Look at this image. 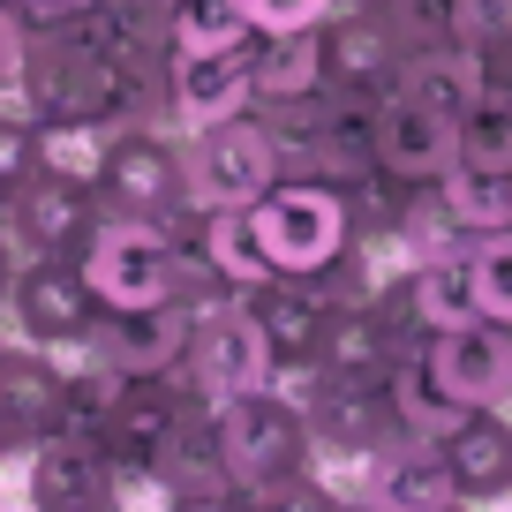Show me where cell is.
<instances>
[{
  "label": "cell",
  "mask_w": 512,
  "mask_h": 512,
  "mask_svg": "<svg viewBox=\"0 0 512 512\" xmlns=\"http://www.w3.org/2000/svg\"><path fill=\"white\" fill-rule=\"evenodd\" d=\"M16 8H23V16H76V8H91V0H16Z\"/></svg>",
  "instance_id": "42"
},
{
  "label": "cell",
  "mask_w": 512,
  "mask_h": 512,
  "mask_svg": "<svg viewBox=\"0 0 512 512\" xmlns=\"http://www.w3.org/2000/svg\"><path fill=\"white\" fill-rule=\"evenodd\" d=\"M445 512H482V505H467V497H460V505H445Z\"/></svg>",
  "instance_id": "47"
},
{
  "label": "cell",
  "mask_w": 512,
  "mask_h": 512,
  "mask_svg": "<svg viewBox=\"0 0 512 512\" xmlns=\"http://www.w3.org/2000/svg\"><path fill=\"white\" fill-rule=\"evenodd\" d=\"M445 16H452V38L467 53L512 46V0H445Z\"/></svg>",
  "instance_id": "34"
},
{
  "label": "cell",
  "mask_w": 512,
  "mask_h": 512,
  "mask_svg": "<svg viewBox=\"0 0 512 512\" xmlns=\"http://www.w3.org/2000/svg\"><path fill=\"white\" fill-rule=\"evenodd\" d=\"M98 204L121 219H144L159 234L196 241L204 204L189 196V159H181V128H113L106 166H98Z\"/></svg>",
  "instance_id": "1"
},
{
  "label": "cell",
  "mask_w": 512,
  "mask_h": 512,
  "mask_svg": "<svg viewBox=\"0 0 512 512\" xmlns=\"http://www.w3.org/2000/svg\"><path fill=\"white\" fill-rule=\"evenodd\" d=\"M76 264H83V279H91L98 309L174 302V234H159V226H144V219L106 211V219L91 226V241H83Z\"/></svg>",
  "instance_id": "3"
},
{
  "label": "cell",
  "mask_w": 512,
  "mask_h": 512,
  "mask_svg": "<svg viewBox=\"0 0 512 512\" xmlns=\"http://www.w3.org/2000/svg\"><path fill=\"white\" fill-rule=\"evenodd\" d=\"M249 219L279 272H317V264H332L347 249V196L324 189V181H302V174H279L249 204Z\"/></svg>",
  "instance_id": "5"
},
{
  "label": "cell",
  "mask_w": 512,
  "mask_h": 512,
  "mask_svg": "<svg viewBox=\"0 0 512 512\" xmlns=\"http://www.w3.org/2000/svg\"><path fill=\"white\" fill-rule=\"evenodd\" d=\"M460 166L512 174V91H497V83H490V91L460 113Z\"/></svg>",
  "instance_id": "31"
},
{
  "label": "cell",
  "mask_w": 512,
  "mask_h": 512,
  "mask_svg": "<svg viewBox=\"0 0 512 512\" xmlns=\"http://www.w3.org/2000/svg\"><path fill=\"white\" fill-rule=\"evenodd\" d=\"M467 505H512V407H460L430 437Z\"/></svg>",
  "instance_id": "15"
},
{
  "label": "cell",
  "mask_w": 512,
  "mask_h": 512,
  "mask_svg": "<svg viewBox=\"0 0 512 512\" xmlns=\"http://www.w3.org/2000/svg\"><path fill=\"white\" fill-rule=\"evenodd\" d=\"M0 219L23 241V264H31V256H83V241L106 219V204H98V181L46 174V166H38V174L0 204Z\"/></svg>",
  "instance_id": "10"
},
{
  "label": "cell",
  "mask_w": 512,
  "mask_h": 512,
  "mask_svg": "<svg viewBox=\"0 0 512 512\" xmlns=\"http://www.w3.org/2000/svg\"><path fill=\"white\" fill-rule=\"evenodd\" d=\"M249 53H256V38H249V46H226V53H174V76H166V83H174L181 136L204 128V121H226V113H249L256 106Z\"/></svg>",
  "instance_id": "18"
},
{
  "label": "cell",
  "mask_w": 512,
  "mask_h": 512,
  "mask_svg": "<svg viewBox=\"0 0 512 512\" xmlns=\"http://www.w3.org/2000/svg\"><path fill=\"white\" fill-rule=\"evenodd\" d=\"M354 505H369V512H445V505H460V482H452L445 452L430 437H400L392 452H377L362 467Z\"/></svg>",
  "instance_id": "17"
},
{
  "label": "cell",
  "mask_w": 512,
  "mask_h": 512,
  "mask_svg": "<svg viewBox=\"0 0 512 512\" xmlns=\"http://www.w3.org/2000/svg\"><path fill=\"white\" fill-rule=\"evenodd\" d=\"M400 354H415V347H400V339H392V324H384L369 302H362V309H332V317H324L317 362L332 369V377H384Z\"/></svg>",
  "instance_id": "23"
},
{
  "label": "cell",
  "mask_w": 512,
  "mask_h": 512,
  "mask_svg": "<svg viewBox=\"0 0 512 512\" xmlns=\"http://www.w3.org/2000/svg\"><path fill=\"white\" fill-rule=\"evenodd\" d=\"M482 68H490V83H497V91H512V46H497V53H482Z\"/></svg>",
  "instance_id": "43"
},
{
  "label": "cell",
  "mask_w": 512,
  "mask_h": 512,
  "mask_svg": "<svg viewBox=\"0 0 512 512\" xmlns=\"http://www.w3.org/2000/svg\"><path fill=\"white\" fill-rule=\"evenodd\" d=\"M400 415H392V400H384V377H332L309 400V445H317V467H347L339 475V490L354 497V482H362V467L377 460V452L400 445Z\"/></svg>",
  "instance_id": "6"
},
{
  "label": "cell",
  "mask_w": 512,
  "mask_h": 512,
  "mask_svg": "<svg viewBox=\"0 0 512 512\" xmlns=\"http://www.w3.org/2000/svg\"><path fill=\"white\" fill-rule=\"evenodd\" d=\"M415 324H422V332H460V324H482L475 256H467V264H415Z\"/></svg>",
  "instance_id": "29"
},
{
  "label": "cell",
  "mask_w": 512,
  "mask_h": 512,
  "mask_svg": "<svg viewBox=\"0 0 512 512\" xmlns=\"http://www.w3.org/2000/svg\"><path fill=\"white\" fill-rule=\"evenodd\" d=\"M159 512H249V490H181V497H159Z\"/></svg>",
  "instance_id": "40"
},
{
  "label": "cell",
  "mask_w": 512,
  "mask_h": 512,
  "mask_svg": "<svg viewBox=\"0 0 512 512\" xmlns=\"http://www.w3.org/2000/svg\"><path fill=\"white\" fill-rule=\"evenodd\" d=\"M181 249H196V256H204V264H211V272H219L234 294H249V287H264V279H279V264L264 256V241H256L249 204H219V211H204V219H196V241H181Z\"/></svg>",
  "instance_id": "21"
},
{
  "label": "cell",
  "mask_w": 512,
  "mask_h": 512,
  "mask_svg": "<svg viewBox=\"0 0 512 512\" xmlns=\"http://www.w3.org/2000/svg\"><path fill=\"white\" fill-rule=\"evenodd\" d=\"M181 159H189V196L204 211L219 204H256V196L279 181V144L256 113H226L181 136Z\"/></svg>",
  "instance_id": "4"
},
{
  "label": "cell",
  "mask_w": 512,
  "mask_h": 512,
  "mask_svg": "<svg viewBox=\"0 0 512 512\" xmlns=\"http://www.w3.org/2000/svg\"><path fill=\"white\" fill-rule=\"evenodd\" d=\"M256 23V38H279V31H309V23L332 16V0H241Z\"/></svg>",
  "instance_id": "39"
},
{
  "label": "cell",
  "mask_w": 512,
  "mask_h": 512,
  "mask_svg": "<svg viewBox=\"0 0 512 512\" xmlns=\"http://www.w3.org/2000/svg\"><path fill=\"white\" fill-rule=\"evenodd\" d=\"M400 91H415L422 106H437L452 128H460V113L490 91V68H482V53H467L460 38H445V46H430V53H407Z\"/></svg>",
  "instance_id": "22"
},
{
  "label": "cell",
  "mask_w": 512,
  "mask_h": 512,
  "mask_svg": "<svg viewBox=\"0 0 512 512\" xmlns=\"http://www.w3.org/2000/svg\"><path fill=\"white\" fill-rule=\"evenodd\" d=\"M226 482H234V467H226V445H219V400L196 392L189 415L174 422V437H166V452H159V497L226 490ZM234 490H241V482H234Z\"/></svg>",
  "instance_id": "19"
},
{
  "label": "cell",
  "mask_w": 512,
  "mask_h": 512,
  "mask_svg": "<svg viewBox=\"0 0 512 512\" xmlns=\"http://www.w3.org/2000/svg\"><path fill=\"white\" fill-rule=\"evenodd\" d=\"M219 445H226V467H234V482L249 497H264V490H279V482H294V475L317 467L309 415L287 407L279 392H264V384L219 400Z\"/></svg>",
  "instance_id": "2"
},
{
  "label": "cell",
  "mask_w": 512,
  "mask_h": 512,
  "mask_svg": "<svg viewBox=\"0 0 512 512\" xmlns=\"http://www.w3.org/2000/svg\"><path fill=\"white\" fill-rule=\"evenodd\" d=\"M430 377L445 384L460 407H512V324H460V332H430Z\"/></svg>",
  "instance_id": "14"
},
{
  "label": "cell",
  "mask_w": 512,
  "mask_h": 512,
  "mask_svg": "<svg viewBox=\"0 0 512 512\" xmlns=\"http://www.w3.org/2000/svg\"><path fill=\"white\" fill-rule=\"evenodd\" d=\"M437 196H445V211H452L475 241H505V234H512V174L452 166V174L437 181Z\"/></svg>",
  "instance_id": "28"
},
{
  "label": "cell",
  "mask_w": 512,
  "mask_h": 512,
  "mask_svg": "<svg viewBox=\"0 0 512 512\" xmlns=\"http://www.w3.org/2000/svg\"><path fill=\"white\" fill-rule=\"evenodd\" d=\"M46 512H128V497H83V505H46Z\"/></svg>",
  "instance_id": "44"
},
{
  "label": "cell",
  "mask_w": 512,
  "mask_h": 512,
  "mask_svg": "<svg viewBox=\"0 0 512 512\" xmlns=\"http://www.w3.org/2000/svg\"><path fill=\"white\" fill-rule=\"evenodd\" d=\"M384 400H392V415H400V430L407 437H437L452 415H460V400H452L445 384L430 377V354H400V362L384 369Z\"/></svg>",
  "instance_id": "27"
},
{
  "label": "cell",
  "mask_w": 512,
  "mask_h": 512,
  "mask_svg": "<svg viewBox=\"0 0 512 512\" xmlns=\"http://www.w3.org/2000/svg\"><path fill=\"white\" fill-rule=\"evenodd\" d=\"M249 512H354V497L339 490L324 467H309V475H294V482H279V490L249 497Z\"/></svg>",
  "instance_id": "33"
},
{
  "label": "cell",
  "mask_w": 512,
  "mask_h": 512,
  "mask_svg": "<svg viewBox=\"0 0 512 512\" xmlns=\"http://www.w3.org/2000/svg\"><path fill=\"white\" fill-rule=\"evenodd\" d=\"M16 452H23V445H16V437H8V422H0V460H16Z\"/></svg>",
  "instance_id": "45"
},
{
  "label": "cell",
  "mask_w": 512,
  "mask_h": 512,
  "mask_svg": "<svg viewBox=\"0 0 512 512\" xmlns=\"http://www.w3.org/2000/svg\"><path fill=\"white\" fill-rule=\"evenodd\" d=\"M23 46H31V16L0 0V106H23Z\"/></svg>",
  "instance_id": "38"
},
{
  "label": "cell",
  "mask_w": 512,
  "mask_h": 512,
  "mask_svg": "<svg viewBox=\"0 0 512 512\" xmlns=\"http://www.w3.org/2000/svg\"><path fill=\"white\" fill-rule=\"evenodd\" d=\"M61 407H68V354L8 339L0 347V422H8V437L31 452L46 430H61Z\"/></svg>",
  "instance_id": "16"
},
{
  "label": "cell",
  "mask_w": 512,
  "mask_h": 512,
  "mask_svg": "<svg viewBox=\"0 0 512 512\" xmlns=\"http://www.w3.org/2000/svg\"><path fill=\"white\" fill-rule=\"evenodd\" d=\"M0 347H8V332H0Z\"/></svg>",
  "instance_id": "48"
},
{
  "label": "cell",
  "mask_w": 512,
  "mask_h": 512,
  "mask_svg": "<svg viewBox=\"0 0 512 512\" xmlns=\"http://www.w3.org/2000/svg\"><path fill=\"white\" fill-rule=\"evenodd\" d=\"M482 241L467 234L460 219L445 211V196H437V181H422L415 196H407V226H400V264H467Z\"/></svg>",
  "instance_id": "26"
},
{
  "label": "cell",
  "mask_w": 512,
  "mask_h": 512,
  "mask_svg": "<svg viewBox=\"0 0 512 512\" xmlns=\"http://www.w3.org/2000/svg\"><path fill=\"white\" fill-rule=\"evenodd\" d=\"M241 302H249V317H256V332H264V347H272V354H317L324 317H332V302H324L302 272L264 279V287H249Z\"/></svg>",
  "instance_id": "20"
},
{
  "label": "cell",
  "mask_w": 512,
  "mask_h": 512,
  "mask_svg": "<svg viewBox=\"0 0 512 512\" xmlns=\"http://www.w3.org/2000/svg\"><path fill=\"white\" fill-rule=\"evenodd\" d=\"M16 272H23V241L0 226V309H8V287H16Z\"/></svg>",
  "instance_id": "41"
},
{
  "label": "cell",
  "mask_w": 512,
  "mask_h": 512,
  "mask_svg": "<svg viewBox=\"0 0 512 512\" xmlns=\"http://www.w3.org/2000/svg\"><path fill=\"white\" fill-rule=\"evenodd\" d=\"M347 196V241H362V249H377V256H392L400 264V226H407V196H415V181H392L384 166H369L354 189H339Z\"/></svg>",
  "instance_id": "24"
},
{
  "label": "cell",
  "mask_w": 512,
  "mask_h": 512,
  "mask_svg": "<svg viewBox=\"0 0 512 512\" xmlns=\"http://www.w3.org/2000/svg\"><path fill=\"white\" fill-rule=\"evenodd\" d=\"M264 362H272V347H264V332H256V317H249L241 294H226V302H211V309H196V317H189L181 377H189L204 400L256 392V384H264Z\"/></svg>",
  "instance_id": "9"
},
{
  "label": "cell",
  "mask_w": 512,
  "mask_h": 512,
  "mask_svg": "<svg viewBox=\"0 0 512 512\" xmlns=\"http://www.w3.org/2000/svg\"><path fill=\"white\" fill-rule=\"evenodd\" d=\"M0 512H8V505H0Z\"/></svg>",
  "instance_id": "50"
},
{
  "label": "cell",
  "mask_w": 512,
  "mask_h": 512,
  "mask_svg": "<svg viewBox=\"0 0 512 512\" xmlns=\"http://www.w3.org/2000/svg\"><path fill=\"white\" fill-rule=\"evenodd\" d=\"M249 76H256V106L264 98H294V91H317L324 83V31H279V38H256L249 53Z\"/></svg>",
  "instance_id": "25"
},
{
  "label": "cell",
  "mask_w": 512,
  "mask_h": 512,
  "mask_svg": "<svg viewBox=\"0 0 512 512\" xmlns=\"http://www.w3.org/2000/svg\"><path fill=\"white\" fill-rule=\"evenodd\" d=\"M8 324H16V339H31V347L76 354L83 339L98 332V294H91L76 256H31L16 272V287H8Z\"/></svg>",
  "instance_id": "8"
},
{
  "label": "cell",
  "mask_w": 512,
  "mask_h": 512,
  "mask_svg": "<svg viewBox=\"0 0 512 512\" xmlns=\"http://www.w3.org/2000/svg\"><path fill=\"white\" fill-rule=\"evenodd\" d=\"M475 302L490 324H512V234L475 249Z\"/></svg>",
  "instance_id": "36"
},
{
  "label": "cell",
  "mask_w": 512,
  "mask_h": 512,
  "mask_svg": "<svg viewBox=\"0 0 512 512\" xmlns=\"http://www.w3.org/2000/svg\"><path fill=\"white\" fill-rule=\"evenodd\" d=\"M189 400H196V384L181 377H128V392L113 400V415H106V430H98V445H106V460H113V475H121V490L136 497H159V452H166V437H174V422L189 415Z\"/></svg>",
  "instance_id": "7"
},
{
  "label": "cell",
  "mask_w": 512,
  "mask_h": 512,
  "mask_svg": "<svg viewBox=\"0 0 512 512\" xmlns=\"http://www.w3.org/2000/svg\"><path fill=\"white\" fill-rule=\"evenodd\" d=\"M324 384H332V369H324L317 354H272V362H264V392H279V400L302 407V415H309V400H317Z\"/></svg>",
  "instance_id": "37"
},
{
  "label": "cell",
  "mask_w": 512,
  "mask_h": 512,
  "mask_svg": "<svg viewBox=\"0 0 512 512\" xmlns=\"http://www.w3.org/2000/svg\"><path fill=\"white\" fill-rule=\"evenodd\" d=\"M166 38H174V53H226V46H249L256 23L241 0H174Z\"/></svg>",
  "instance_id": "30"
},
{
  "label": "cell",
  "mask_w": 512,
  "mask_h": 512,
  "mask_svg": "<svg viewBox=\"0 0 512 512\" xmlns=\"http://www.w3.org/2000/svg\"><path fill=\"white\" fill-rule=\"evenodd\" d=\"M317 31H324V83H332L339 98L400 91L407 53H400V38H392V23H384L377 8H332Z\"/></svg>",
  "instance_id": "11"
},
{
  "label": "cell",
  "mask_w": 512,
  "mask_h": 512,
  "mask_svg": "<svg viewBox=\"0 0 512 512\" xmlns=\"http://www.w3.org/2000/svg\"><path fill=\"white\" fill-rule=\"evenodd\" d=\"M377 166L392 181H445L460 166V128L437 106H422L415 91H384L377 98Z\"/></svg>",
  "instance_id": "13"
},
{
  "label": "cell",
  "mask_w": 512,
  "mask_h": 512,
  "mask_svg": "<svg viewBox=\"0 0 512 512\" xmlns=\"http://www.w3.org/2000/svg\"><path fill=\"white\" fill-rule=\"evenodd\" d=\"M38 174V121L23 106H0V204Z\"/></svg>",
  "instance_id": "35"
},
{
  "label": "cell",
  "mask_w": 512,
  "mask_h": 512,
  "mask_svg": "<svg viewBox=\"0 0 512 512\" xmlns=\"http://www.w3.org/2000/svg\"><path fill=\"white\" fill-rule=\"evenodd\" d=\"M106 144H113V128H106V121H38V166H46V174L98 181V166H106Z\"/></svg>",
  "instance_id": "32"
},
{
  "label": "cell",
  "mask_w": 512,
  "mask_h": 512,
  "mask_svg": "<svg viewBox=\"0 0 512 512\" xmlns=\"http://www.w3.org/2000/svg\"><path fill=\"white\" fill-rule=\"evenodd\" d=\"M76 354H98L121 377H174L189 354V309L181 302H151V309H98V332Z\"/></svg>",
  "instance_id": "12"
},
{
  "label": "cell",
  "mask_w": 512,
  "mask_h": 512,
  "mask_svg": "<svg viewBox=\"0 0 512 512\" xmlns=\"http://www.w3.org/2000/svg\"><path fill=\"white\" fill-rule=\"evenodd\" d=\"M354 512H369V505H354Z\"/></svg>",
  "instance_id": "49"
},
{
  "label": "cell",
  "mask_w": 512,
  "mask_h": 512,
  "mask_svg": "<svg viewBox=\"0 0 512 512\" xmlns=\"http://www.w3.org/2000/svg\"><path fill=\"white\" fill-rule=\"evenodd\" d=\"M332 8H377V0H332Z\"/></svg>",
  "instance_id": "46"
}]
</instances>
